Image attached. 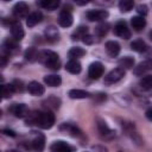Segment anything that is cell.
<instances>
[{
	"instance_id": "37",
	"label": "cell",
	"mask_w": 152,
	"mask_h": 152,
	"mask_svg": "<svg viewBox=\"0 0 152 152\" xmlns=\"http://www.w3.org/2000/svg\"><path fill=\"white\" fill-rule=\"evenodd\" d=\"M137 12L140 14V17H144V15H146V14H147L148 8H147V6H146V5L140 4V5H138V6H137Z\"/></svg>"
},
{
	"instance_id": "42",
	"label": "cell",
	"mask_w": 152,
	"mask_h": 152,
	"mask_svg": "<svg viewBox=\"0 0 152 152\" xmlns=\"http://www.w3.org/2000/svg\"><path fill=\"white\" fill-rule=\"evenodd\" d=\"M75 2H76V5H80V6H83V5H87V4L89 2V1H88V0H83V1H80V0H76Z\"/></svg>"
},
{
	"instance_id": "39",
	"label": "cell",
	"mask_w": 152,
	"mask_h": 152,
	"mask_svg": "<svg viewBox=\"0 0 152 152\" xmlns=\"http://www.w3.org/2000/svg\"><path fill=\"white\" fill-rule=\"evenodd\" d=\"M82 42H83L84 44L90 45V44H94L96 40H95V37H93V36H90V34H86V36L82 38Z\"/></svg>"
},
{
	"instance_id": "7",
	"label": "cell",
	"mask_w": 152,
	"mask_h": 152,
	"mask_svg": "<svg viewBox=\"0 0 152 152\" xmlns=\"http://www.w3.org/2000/svg\"><path fill=\"white\" fill-rule=\"evenodd\" d=\"M108 12L106 10H90L86 13V17L89 21H102L108 18Z\"/></svg>"
},
{
	"instance_id": "17",
	"label": "cell",
	"mask_w": 152,
	"mask_h": 152,
	"mask_svg": "<svg viewBox=\"0 0 152 152\" xmlns=\"http://www.w3.org/2000/svg\"><path fill=\"white\" fill-rule=\"evenodd\" d=\"M104 48H106L107 53H108L110 57H116V56L120 53V50H121L120 44H119L118 42H115V40H108V42L106 43Z\"/></svg>"
},
{
	"instance_id": "43",
	"label": "cell",
	"mask_w": 152,
	"mask_h": 152,
	"mask_svg": "<svg viewBox=\"0 0 152 152\" xmlns=\"http://www.w3.org/2000/svg\"><path fill=\"white\" fill-rule=\"evenodd\" d=\"M6 63H7V59L5 56H1V68H5L6 66Z\"/></svg>"
},
{
	"instance_id": "4",
	"label": "cell",
	"mask_w": 152,
	"mask_h": 152,
	"mask_svg": "<svg viewBox=\"0 0 152 152\" xmlns=\"http://www.w3.org/2000/svg\"><path fill=\"white\" fill-rule=\"evenodd\" d=\"M95 122H96L97 131H99V133L101 134L102 138H104V139H112L113 137H115V132L112 131V129L108 127L107 122H106L103 119L96 118V121H95Z\"/></svg>"
},
{
	"instance_id": "38",
	"label": "cell",
	"mask_w": 152,
	"mask_h": 152,
	"mask_svg": "<svg viewBox=\"0 0 152 152\" xmlns=\"http://www.w3.org/2000/svg\"><path fill=\"white\" fill-rule=\"evenodd\" d=\"M106 100H107V94H104V93H99V94H96L95 97H94V101H95L96 103H102V102L106 101Z\"/></svg>"
},
{
	"instance_id": "10",
	"label": "cell",
	"mask_w": 152,
	"mask_h": 152,
	"mask_svg": "<svg viewBox=\"0 0 152 152\" xmlns=\"http://www.w3.org/2000/svg\"><path fill=\"white\" fill-rule=\"evenodd\" d=\"M152 70V59H146L144 62H140L137 66H134L133 72L137 76H142L145 72Z\"/></svg>"
},
{
	"instance_id": "11",
	"label": "cell",
	"mask_w": 152,
	"mask_h": 152,
	"mask_svg": "<svg viewBox=\"0 0 152 152\" xmlns=\"http://www.w3.org/2000/svg\"><path fill=\"white\" fill-rule=\"evenodd\" d=\"M11 34L13 37V39H15L17 42L18 40H21L25 36V32H24V28L20 24V21L15 20L12 25H11Z\"/></svg>"
},
{
	"instance_id": "34",
	"label": "cell",
	"mask_w": 152,
	"mask_h": 152,
	"mask_svg": "<svg viewBox=\"0 0 152 152\" xmlns=\"http://www.w3.org/2000/svg\"><path fill=\"white\" fill-rule=\"evenodd\" d=\"M13 93H15V91H14V89H13L12 83L2 84V99H10Z\"/></svg>"
},
{
	"instance_id": "40",
	"label": "cell",
	"mask_w": 152,
	"mask_h": 152,
	"mask_svg": "<svg viewBox=\"0 0 152 152\" xmlns=\"http://www.w3.org/2000/svg\"><path fill=\"white\" fill-rule=\"evenodd\" d=\"M2 133H4L5 135H8V137H12V138H14V137L17 135L14 131H12V129H8V128H4V129H2Z\"/></svg>"
},
{
	"instance_id": "14",
	"label": "cell",
	"mask_w": 152,
	"mask_h": 152,
	"mask_svg": "<svg viewBox=\"0 0 152 152\" xmlns=\"http://www.w3.org/2000/svg\"><path fill=\"white\" fill-rule=\"evenodd\" d=\"M27 90H28V93H30L31 95H33V96H40V95H43V94L45 93L44 86L40 84V83L37 82V81L30 82V83L27 84Z\"/></svg>"
},
{
	"instance_id": "20",
	"label": "cell",
	"mask_w": 152,
	"mask_h": 152,
	"mask_svg": "<svg viewBox=\"0 0 152 152\" xmlns=\"http://www.w3.org/2000/svg\"><path fill=\"white\" fill-rule=\"evenodd\" d=\"M65 70L70 74H80L81 70H82V66H81V63L77 61V59H70L66 64H65Z\"/></svg>"
},
{
	"instance_id": "23",
	"label": "cell",
	"mask_w": 152,
	"mask_h": 152,
	"mask_svg": "<svg viewBox=\"0 0 152 152\" xmlns=\"http://www.w3.org/2000/svg\"><path fill=\"white\" fill-rule=\"evenodd\" d=\"M37 5L48 11H55L59 6V1L58 0H44V1H38Z\"/></svg>"
},
{
	"instance_id": "30",
	"label": "cell",
	"mask_w": 152,
	"mask_h": 152,
	"mask_svg": "<svg viewBox=\"0 0 152 152\" xmlns=\"http://www.w3.org/2000/svg\"><path fill=\"white\" fill-rule=\"evenodd\" d=\"M139 86L142 90H150L152 89V75H145L140 81Z\"/></svg>"
},
{
	"instance_id": "25",
	"label": "cell",
	"mask_w": 152,
	"mask_h": 152,
	"mask_svg": "<svg viewBox=\"0 0 152 152\" xmlns=\"http://www.w3.org/2000/svg\"><path fill=\"white\" fill-rule=\"evenodd\" d=\"M118 64H119V68H121L124 70L125 69H132L134 66V58L131 56H125L118 61Z\"/></svg>"
},
{
	"instance_id": "5",
	"label": "cell",
	"mask_w": 152,
	"mask_h": 152,
	"mask_svg": "<svg viewBox=\"0 0 152 152\" xmlns=\"http://www.w3.org/2000/svg\"><path fill=\"white\" fill-rule=\"evenodd\" d=\"M103 64L101 62H93L88 68V76L91 80H97L103 75Z\"/></svg>"
},
{
	"instance_id": "13",
	"label": "cell",
	"mask_w": 152,
	"mask_h": 152,
	"mask_svg": "<svg viewBox=\"0 0 152 152\" xmlns=\"http://www.w3.org/2000/svg\"><path fill=\"white\" fill-rule=\"evenodd\" d=\"M50 152H72V147L63 140H57L50 146Z\"/></svg>"
},
{
	"instance_id": "15",
	"label": "cell",
	"mask_w": 152,
	"mask_h": 152,
	"mask_svg": "<svg viewBox=\"0 0 152 152\" xmlns=\"http://www.w3.org/2000/svg\"><path fill=\"white\" fill-rule=\"evenodd\" d=\"M44 36H45L46 40H48V42H51V43H55V42H57V40L59 39V32H58L57 27L53 26V25H49V26L45 28Z\"/></svg>"
},
{
	"instance_id": "22",
	"label": "cell",
	"mask_w": 152,
	"mask_h": 152,
	"mask_svg": "<svg viewBox=\"0 0 152 152\" xmlns=\"http://www.w3.org/2000/svg\"><path fill=\"white\" fill-rule=\"evenodd\" d=\"M61 104V100L56 96H50L45 101H43V106L48 109H58Z\"/></svg>"
},
{
	"instance_id": "6",
	"label": "cell",
	"mask_w": 152,
	"mask_h": 152,
	"mask_svg": "<svg viewBox=\"0 0 152 152\" xmlns=\"http://www.w3.org/2000/svg\"><path fill=\"white\" fill-rule=\"evenodd\" d=\"M27 12H28V6L26 2L24 1H19L17 2L13 8H12V13H13V17L17 18V19H21V18H27Z\"/></svg>"
},
{
	"instance_id": "9",
	"label": "cell",
	"mask_w": 152,
	"mask_h": 152,
	"mask_svg": "<svg viewBox=\"0 0 152 152\" xmlns=\"http://www.w3.org/2000/svg\"><path fill=\"white\" fill-rule=\"evenodd\" d=\"M114 33L118 37L122 38V39L131 38V31H129V28L127 27V25H126V23L124 20H120V21H118L115 24V26H114Z\"/></svg>"
},
{
	"instance_id": "2",
	"label": "cell",
	"mask_w": 152,
	"mask_h": 152,
	"mask_svg": "<svg viewBox=\"0 0 152 152\" xmlns=\"http://www.w3.org/2000/svg\"><path fill=\"white\" fill-rule=\"evenodd\" d=\"M36 125L43 129H50L55 125V114L51 110L36 112Z\"/></svg>"
},
{
	"instance_id": "33",
	"label": "cell",
	"mask_w": 152,
	"mask_h": 152,
	"mask_svg": "<svg viewBox=\"0 0 152 152\" xmlns=\"http://www.w3.org/2000/svg\"><path fill=\"white\" fill-rule=\"evenodd\" d=\"M133 6H134V2H133V0H121L120 2H119V10H120V12H129L132 8H133Z\"/></svg>"
},
{
	"instance_id": "41",
	"label": "cell",
	"mask_w": 152,
	"mask_h": 152,
	"mask_svg": "<svg viewBox=\"0 0 152 152\" xmlns=\"http://www.w3.org/2000/svg\"><path fill=\"white\" fill-rule=\"evenodd\" d=\"M145 116H146V119H147V120L152 121V107H150V108L145 112Z\"/></svg>"
},
{
	"instance_id": "3",
	"label": "cell",
	"mask_w": 152,
	"mask_h": 152,
	"mask_svg": "<svg viewBox=\"0 0 152 152\" xmlns=\"http://www.w3.org/2000/svg\"><path fill=\"white\" fill-rule=\"evenodd\" d=\"M124 76H125V70L121 69V68H115V69L110 70V71L104 76L103 83H104L106 86L114 84V83L119 82L121 78H124Z\"/></svg>"
},
{
	"instance_id": "27",
	"label": "cell",
	"mask_w": 152,
	"mask_h": 152,
	"mask_svg": "<svg viewBox=\"0 0 152 152\" xmlns=\"http://www.w3.org/2000/svg\"><path fill=\"white\" fill-rule=\"evenodd\" d=\"M24 57L28 61V62H34L37 59H39V52L36 48L31 46V48H27L25 50V53H24Z\"/></svg>"
},
{
	"instance_id": "31",
	"label": "cell",
	"mask_w": 152,
	"mask_h": 152,
	"mask_svg": "<svg viewBox=\"0 0 152 152\" xmlns=\"http://www.w3.org/2000/svg\"><path fill=\"white\" fill-rule=\"evenodd\" d=\"M86 34H88V27L87 26H80L71 34V39L72 40H78V39H82Z\"/></svg>"
},
{
	"instance_id": "36",
	"label": "cell",
	"mask_w": 152,
	"mask_h": 152,
	"mask_svg": "<svg viewBox=\"0 0 152 152\" xmlns=\"http://www.w3.org/2000/svg\"><path fill=\"white\" fill-rule=\"evenodd\" d=\"M11 83H12L13 89H14L15 93H23L25 90V87H24L23 81H20V80H13Z\"/></svg>"
},
{
	"instance_id": "19",
	"label": "cell",
	"mask_w": 152,
	"mask_h": 152,
	"mask_svg": "<svg viewBox=\"0 0 152 152\" xmlns=\"http://www.w3.org/2000/svg\"><path fill=\"white\" fill-rule=\"evenodd\" d=\"M59 131L61 132H64V133H68V134H70V135H72V137H80L81 135V131L76 127V126H74V125H71V124H62L59 127Z\"/></svg>"
},
{
	"instance_id": "28",
	"label": "cell",
	"mask_w": 152,
	"mask_h": 152,
	"mask_svg": "<svg viewBox=\"0 0 152 152\" xmlns=\"http://www.w3.org/2000/svg\"><path fill=\"white\" fill-rule=\"evenodd\" d=\"M131 49L137 52H144L147 50V45L142 39H135L131 43Z\"/></svg>"
},
{
	"instance_id": "35",
	"label": "cell",
	"mask_w": 152,
	"mask_h": 152,
	"mask_svg": "<svg viewBox=\"0 0 152 152\" xmlns=\"http://www.w3.org/2000/svg\"><path fill=\"white\" fill-rule=\"evenodd\" d=\"M4 48H5L6 50H8L10 52L13 51V50H15V49L18 48L17 40H15V39H10V38L5 39V42H4Z\"/></svg>"
},
{
	"instance_id": "8",
	"label": "cell",
	"mask_w": 152,
	"mask_h": 152,
	"mask_svg": "<svg viewBox=\"0 0 152 152\" xmlns=\"http://www.w3.org/2000/svg\"><path fill=\"white\" fill-rule=\"evenodd\" d=\"M8 110L14 115V116H17V118H26L28 114H30V112H28V108H27V106L25 104V103H13L10 108H8Z\"/></svg>"
},
{
	"instance_id": "18",
	"label": "cell",
	"mask_w": 152,
	"mask_h": 152,
	"mask_svg": "<svg viewBox=\"0 0 152 152\" xmlns=\"http://www.w3.org/2000/svg\"><path fill=\"white\" fill-rule=\"evenodd\" d=\"M43 19V14L40 11H36V12H32L31 14H28V17L26 18V25L28 27H33L36 26L38 23H40Z\"/></svg>"
},
{
	"instance_id": "44",
	"label": "cell",
	"mask_w": 152,
	"mask_h": 152,
	"mask_svg": "<svg viewBox=\"0 0 152 152\" xmlns=\"http://www.w3.org/2000/svg\"><path fill=\"white\" fill-rule=\"evenodd\" d=\"M148 37H150V39H151V40H152V30H151V31H150V33H148Z\"/></svg>"
},
{
	"instance_id": "1",
	"label": "cell",
	"mask_w": 152,
	"mask_h": 152,
	"mask_svg": "<svg viewBox=\"0 0 152 152\" xmlns=\"http://www.w3.org/2000/svg\"><path fill=\"white\" fill-rule=\"evenodd\" d=\"M39 61L46 68H50L53 70L59 69V65H61L58 55L51 50H43L42 52H39Z\"/></svg>"
},
{
	"instance_id": "29",
	"label": "cell",
	"mask_w": 152,
	"mask_h": 152,
	"mask_svg": "<svg viewBox=\"0 0 152 152\" xmlns=\"http://www.w3.org/2000/svg\"><path fill=\"white\" fill-rule=\"evenodd\" d=\"M86 55V50L80 48V46H74L71 48L69 51H68V56L71 58V59H76L78 57H82Z\"/></svg>"
},
{
	"instance_id": "32",
	"label": "cell",
	"mask_w": 152,
	"mask_h": 152,
	"mask_svg": "<svg viewBox=\"0 0 152 152\" xmlns=\"http://www.w3.org/2000/svg\"><path fill=\"white\" fill-rule=\"evenodd\" d=\"M108 30H109V24L108 23H101L95 27V34L97 37H103L107 34Z\"/></svg>"
},
{
	"instance_id": "45",
	"label": "cell",
	"mask_w": 152,
	"mask_h": 152,
	"mask_svg": "<svg viewBox=\"0 0 152 152\" xmlns=\"http://www.w3.org/2000/svg\"><path fill=\"white\" fill-rule=\"evenodd\" d=\"M7 152H20V151H18V150H8Z\"/></svg>"
},
{
	"instance_id": "16",
	"label": "cell",
	"mask_w": 152,
	"mask_h": 152,
	"mask_svg": "<svg viewBox=\"0 0 152 152\" xmlns=\"http://www.w3.org/2000/svg\"><path fill=\"white\" fill-rule=\"evenodd\" d=\"M72 21H74V19H72V15H71V13L69 12V11H62L61 13H59V17H58V24L62 26V27H69V26H71L72 25Z\"/></svg>"
},
{
	"instance_id": "26",
	"label": "cell",
	"mask_w": 152,
	"mask_h": 152,
	"mask_svg": "<svg viewBox=\"0 0 152 152\" xmlns=\"http://www.w3.org/2000/svg\"><path fill=\"white\" fill-rule=\"evenodd\" d=\"M44 82L49 87H58L62 83V77L58 75H46L44 77Z\"/></svg>"
},
{
	"instance_id": "24",
	"label": "cell",
	"mask_w": 152,
	"mask_h": 152,
	"mask_svg": "<svg viewBox=\"0 0 152 152\" xmlns=\"http://www.w3.org/2000/svg\"><path fill=\"white\" fill-rule=\"evenodd\" d=\"M131 24H132V26H133V28L135 31H140L146 26V20H145L144 17L135 15V17H133L131 19Z\"/></svg>"
},
{
	"instance_id": "12",
	"label": "cell",
	"mask_w": 152,
	"mask_h": 152,
	"mask_svg": "<svg viewBox=\"0 0 152 152\" xmlns=\"http://www.w3.org/2000/svg\"><path fill=\"white\" fill-rule=\"evenodd\" d=\"M31 147L36 152H42L45 147V137L42 133H37L31 141Z\"/></svg>"
},
{
	"instance_id": "21",
	"label": "cell",
	"mask_w": 152,
	"mask_h": 152,
	"mask_svg": "<svg viewBox=\"0 0 152 152\" xmlns=\"http://www.w3.org/2000/svg\"><path fill=\"white\" fill-rule=\"evenodd\" d=\"M70 99H89L91 97V94L89 91L82 90V89H71L68 93Z\"/></svg>"
}]
</instances>
